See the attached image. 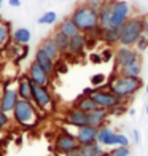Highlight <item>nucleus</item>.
I'll list each match as a JSON object with an SVG mask.
<instances>
[{
  "instance_id": "12",
  "label": "nucleus",
  "mask_w": 148,
  "mask_h": 156,
  "mask_svg": "<svg viewBox=\"0 0 148 156\" xmlns=\"http://www.w3.org/2000/svg\"><path fill=\"white\" fill-rule=\"evenodd\" d=\"M137 59H139L137 51L129 48V46H121V48H118L116 53H115L116 67H119V69L128 66V64H131V62H134V61H137Z\"/></svg>"
},
{
  "instance_id": "29",
  "label": "nucleus",
  "mask_w": 148,
  "mask_h": 156,
  "mask_svg": "<svg viewBox=\"0 0 148 156\" xmlns=\"http://www.w3.org/2000/svg\"><path fill=\"white\" fill-rule=\"evenodd\" d=\"M111 134H113V131H111L107 124L102 126V127H99V132H97V144L102 145V147H105V145H107V142H108V139L111 137Z\"/></svg>"
},
{
  "instance_id": "14",
  "label": "nucleus",
  "mask_w": 148,
  "mask_h": 156,
  "mask_svg": "<svg viewBox=\"0 0 148 156\" xmlns=\"http://www.w3.org/2000/svg\"><path fill=\"white\" fill-rule=\"evenodd\" d=\"M32 89H33L32 80L27 76V73L23 75L18 80V88H16L19 99H23V101H32Z\"/></svg>"
},
{
  "instance_id": "39",
  "label": "nucleus",
  "mask_w": 148,
  "mask_h": 156,
  "mask_svg": "<svg viewBox=\"0 0 148 156\" xmlns=\"http://www.w3.org/2000/svg\"><path fill=\"white\" fill-rule=\"evenodd\" d=\"M134 140H136V144H139V140H140V137H139V131H134Z\"/></svg>"
},
{
  "instance_id": "40",
  "label": "nucleus",
  "mask_w": 148,
  "mask_h": 156,
  "mask_svg": "<svg viewBox=\"0 0 148 156\" xmlns=\"http://www.w3.org/2000/svg\"><path fill=\"white\" fill-rule=\"evenodd\" d=\"M100 156H111V154H110V151H104Z\"/></svg>"
},
{
  "instance_id": "11",
  "label": "nucleus",
  "mask_w": 148,
  "mask_h": 156,
  "mask_svg": "<svg viewBox=\"0 0 148 156\" xmlns=\"http://www.w3.org/2000/svg\"><path fill=\"white\" fill-rule=\"evenodd\" d=\"M27 76L32 80L33 84H38V86H48L49 84V75L35 61L30 62L29 69H27Z\"/></svg>"
},
{
  "instance_id": "20",
  "label": "nucleus",
  "mask_w": 148,
  "mask_h": 156,
  "mask_svg": "<svg viewBox=\"0 0 148 156\" xmlns=\"http://www.w3.org/2000/svg\"><path fill=\"white\" fill-rule=\"evenodd\" d=\"M111 3L113 0H107V3L99 8V26H102L104 29L111 26Z\"/></svg>"
},
{
  "instance_id": "15",
  "label": "nucleus",
  "mask_w": 148,
  "mask_h": 156,
  "mask_svg": "<svg viewBox=\"0 0 148 156\" xmlns=\"http://www.w3.org/2000/svg\"><path fill=\"white\" fill-rule=\"evenodd\" d=\"M86 46H88V37L83 32H80L78 35H75V37L70 38V41H69V53H72L75 56H80V54H83L84 49H86Z\"/></svg>"
},
{
  "instance_id": "3",
  "label": "nucleus",
  "mask_w": 148,
  "mask_h": 156,
  "mask_svg": "<svg viewBox=\"0 0 148 156\" xmlns=\"http://www.w3.org/2000/svg\"><path fill=\"white\" fill-rule=\"evenodd\" d=\"M13 119L23 127H33L38 123V108L32 104V101H23L19 99L15 110H13Z\"/></svg>"
},
{
  "instance_id": "42",
  "label": "nucleus",
  "mask_w": 148,
  "mask_h": 156,
  "mask_svg": "<svg viewBox=\"0 0 148 156\" xmlns=\"http://www.w3.org/2000/svg\"><path fill=\"white\" fill-rule=\"evenodd\" d=\"M146 93H148V84H146Z\"/></svg>"
},
{
  "instance_id": "2",
  "label": "nucleus",
  "mask_w": 148,
  "mask_h": 156,
  "mask_svg": "<svg viewBox=\"0 0 148 156\" xmlns=\"http://www.w3.org/2000/svg\"><path fill=\"white\" fill-rule=\"evenodd\" d=\"M70 19L80 29V32H88L99 26V10L89 6L88 3H80L75 6V10L70 15Z\"/></svg>"
},
{
  "instance_id": "38",
  "label": "nucleus",
  "mask_w": 148,
  "mask_h": 156,
  "mask_svg": "<svg viewBox=\"0 0 148 156\" xmlns=\"http://www.w3.org/2000/svg\"><path fill=\"white\" fill-rule=\"evenodd\" d=\"M10 6H21V0H8Z\"/></svg>"
},
{
  "instance_id": "22",
  "label": "nucleus",
  "mask_w": 148,
  "mask_h": 156,
  "mask_svg": "<svg viewBox=\"0 0 148 156\" xmlns=\"http://www.w3.org/2000/svg\"><path fill=\"white\" fill-rule=\"evenodd\" d=\"M40 49L48 56V58H51L53 61H58V59H59V56H61L59 49H58V46L54 45V41L51 40V37H49V38H45L43 41H41Z\"/></svg>"
},
{
  "instance_id": "28",
  "label": "nucleus",
  "mask_w": 148,
  "mask_h": 156,
  "mask_svg": "<svg viewBox=\"0 0 148 156\" xmlns=\"http://www.w3.org/2000/svg\"><path fill=\"white\" fill-rule=\"evenodd\" d=\"M105 147H129V139L124 136V134H118V132H113L111 137L108 139L107 145Z\"/></svg>"
},
{
  "instance_id": "30",
  "label": "nucleus",
  "mask_w": 148,
  "mask_h": 156,
  "mask_svg": "<svg viewBox=\"0 0 148 156\" xmlns=\"http://www.w3.org/2000/svg\"><path fill=\"white\" fill-rule=\"evenodd\" d=\"M56 19H58V15H56L54 11H48V13H45V15H41V16L38 18V24H46V26H49V24H54Z\"/></svg>"
},
{
  "instance_id": "25",
  "label": "nucleus",
  "mask_w": 148,
  "mask_h": 156,
  "mask_svg": "<svg viewBox=\"0 0 148 156\" xmlns=\"http://www.w3.org/2000/svg\"><path fill=\"white\" fill-rule=\"evenodd\" d=\"M51 40L54 41V45L58 46V49H59L61 54H62V53H69V41H70V38L65 37L62 32H59L58 29H56L54 34L51 35Z\"/></svg>"
},
{
  "instance_id": "13",
  "label": "nucleus",
  "mask_w": 148,
  "mask_h": 156,
  "mask_svg": "<svg viewBox=\"0 0 148 156\" xmlns=\"http://www.w3.org/2000/svg\"><path fill=\"white\" fill-rule=\"evenodd\" d=\"M64 119L65 123L70 124V126H75L76 129L78 127H83V126H88V113H83L80 110H76L73 107H70L69 110H65V115H64Z\"/></svg>"
},
{
  "instance_id": "8",
  "label": "nucleus",
  "mask_w": 148,
  "mask_h": 156,
  "mask_svg": "<svg viewBox=\"0 0 148 156\" xmlns=\"http://www.w3.org/2000/svg\"><path fill=\"white\" fill-rule=\"evenodd\" d=\"M129 11H131V6L128 2L113 0V3H111V26L121 27L129 19Z\"/></svg>"
},
{
  "instance_id": "36",
  "label": "nucleus",
  "mask_w": 148,
  "mask_h": 156,
  "mask_svg": "<svg viewBox=\"0 0 148 156\" xmlns=\"http://www.w3.org/2000/svg\"><path fill=\"white\" fill-rule=\"evenodd\" d=\"M100 56H102V61L104 62H108V61H111V59L115 58V54L111 53V49H104V53Z\"/></svg>"
},
{
  "instance_id": "24",
  "label": "nucleus",
  "mask_w": 148,
  "mask_h": 156,
  "mask_svg": "<svg viewBox=\"0 0 148 156\" xmlns=\"http://www.w3.org/2000/svg\"><path fill=\"white\" fill-rule=\"evenodd\" d=\"M58 30L62 32V34H64L65 37H69V38H72V37H75V35L80 34V29L73 24V21L70 19V18H67V19H64V21H61Z\"/></svg>"
},
{
  "instance_id": "34",
  "label": "nucleus",
  "mask_w": 148,
  "mask_h": 156,
  "mask_svg": "<svg viewBox=\"0 0 148 156\" xmlns=\"http://www.w3.org/2000/svg\"><path fill=\"white\" fill-rule=\"evenodd\" d=\"M146 48H148V40H146L145 35H143V37H140V40L136 43V51L140 53V51H145Z\"/></svg>"
},
{
  "instance_id": "41",
  "label": "nucleus",
  "mask_w": 148,
  "mask_h": 156,
  "mask_svg": "<svg viewBox=\"0 0 148 156\" xmlns=\"http://www.w3.org/2000/svg\"><path fill=\"white\" fill-rule=\"evenodd\" d=\"M2 3H3V0H0V6H2Z\"/></svg>"
},
{
  "instance_id": "37",
  "label": "nucleus",
  "mask_w": 148,
  "mask_h": 156,
  "mask_svg": "<svg viewBox=\"0 0 148 156\" xmlns=\"http://www.w3.org/2000/svg\"><path fill=\"white\" fill-rule=\"evenodd\" d=\"M89 61L93 62V64H102V62H104V61H102V56H100V54H96V53L89 56Z\"/></svg>"
},
{
  "instance_id": "26",
  "label": "nucleus",
  "mask_w": 148,
  "mask_h": 156,
  "mask_svg": "<svg viewBox=\"0 0 148 156\" xmlns=\"http://www.w3.org/2000/svg\"><path fill=\"white\" fill-rule=\"evenodd\" d=\"M102 153H104L102 145H99L97 142L89 144V145H80V148H78L80 156H100Z\"/></svg>"
},
{
  "instance_id": "6",
  "label": "nucleus",
  "mask_w": 148,
  "mask_h": 156,
  "mask_svg": "<svg viewBox=\"0 0 148 156\" xmlns=\"http://www.w3.org/2000/svg\"><path fill=\"white\" fill-rule=\"evenodd\" d=\"M80 145H78V142H76L75 136L73 134H70L67 131H62L59 132L58 136H56L54 139V151L58 153V154H67L70 151H75V150H78Z\"/></svg>"
},
{
  "instance_id": "5",
  "label": "nucleus",
  "mask_w": 148,
  "mask_h": 156,
  "mask_svg": "<svg viewBox=\"0 0 148 156\" xmlns=\"http://www.w3.org/2000/svg\"><path fill=\"white\" fill-rule=\"evenodd\" d=\"M89 97L99 105V108H105V110H111L113 107H116V105L123 104L121 99L116 97L110 89H107L105 86H102V88H94L93 94H91Z\"/></svg>"
},
{
  "instance_id": "18",
  "label": "nucleus",
  "mask_w": 148,
  "mask_h": 156,
  "mask_svg": "<svg viewBox=\"0 0 148 156\" xmlns=\"http://www.w3.org/2000/svg\"><path fill=\"white\" fill-rule=\"evenodd\" d=\"M108 115H110L108 110H105V108H97V110H94V112L88 113V123H89V126L102 127V126H105V121H107Z\"/></svg>"
},
{
  "instance_id": "33",
  "label": "nucleus",
  "mask_w": 148,
  "mask_h": 156,
  "mask_svg": "<svg viewBox=\"0 0 148 156\" xmlns=\"http://www.w3.org/2000/svg\"><path fill=\"white\" fill-rule=\"evenodd\" d=\"M10 126V116L8 113H5L3 110H0V129H5V127Z\"/></svg>"
},
{
  "instance_id": "4",
  "label": "nucleus",
  "mask_w": 148,
  "mask_h": 156,
  "mask_svg": "<svg viewBox=\"0 0 148 156\" xmlns=\"http://www.w3.org/2000/svg\"><path fill=\"white\" fill-rule=\"evenodd\" d=\"M140 37H143V18H140V16L129 18L121 26L119 43H121L123 46L131 48V45H136L140 40Z\"/></svg>"
},
{
  "instance_id": "16",
  "label": "nucleus",
  "mask_w": 148,
  "mask_h": 156,
  "mask_svg": "<svg viewBox=\"0 0 148 156\" xmlns=\"http://www.w3.org/2000/svg\"><path fill=\"white\" fill-rule=\"evenodd\" d=\"M72 107L76 108V110H80V112H83V113H91V112L97 110L99 105H97L89 96L81 94V96H78V97H76L75 101H73V105H72Z\"/></svg>"
},
{
  "instance_id": "9",
  "label": "nucleus",
  "mask_w": 148,
  "mask_h": 156,
  "mask_svg": "<svg viewBox=\"0 0 148 156\" xmlns=\"http://www.w3.org/2000/svg\"><path fill=\"white\" fill-rule=\"evenodd\" d=\"M18 101H19L18 91L13 88H5L2 91V97H0V110H3L5 113H13Z\"/></svg>"
},
{
  "instance_id": "17",
  "label": "nucleus",
  "mask_w": 148,
  "mask_h": 156,
  "mask_svg": "<svg viewBox=\"0 0 148 156\" xmlns=\"http://www.w3.org/2000/svg\"><path fill=\"white\" fill-rule=\"evenodd\" d=\"M35 62H37L48 75H53V73H54V70H56L54 61H53L51 58H48V56H46L43 51H41L40 48L37 49V53H35Z\"/></svg>"
},
{
  "instance_id": "23",
  "label": "nucleus",
  "mask_w": 148,
  "mask_h": 156,
  "mask_svg": "<svg viewBox=\"0 0 148 156\" xmlns=\"http://www.w3.org/2000/svg\"><path fill=\"white\" fill-rule=\"evenodd\" d=\"M119 35H121V27H115V26H108L104 29L102 40L108 45L119 43Z\"/></svg>"
},
{
  "instance_id": "21",
  "label": "nucleus",
  "mask_w": 148,
  "mask_h": 156,
  "mask_svg": "<svg viewBox=\"0 0 148 156\" xmlns=\"http://www.w3.org/2000/svg\"><path fill=\"white\" fill-rule=\"evenodd\" d=\"M140 72H142V62H140V59H137V61L128 64V66L121 67L119 75H121V76H128V78H139Z\"/></svg>"
},
{
  "instance_id": "1",
  "label": "nucleus",
  "mask_w": 148,
  "mask_h": 156,
  "mask_svg": "<svg viewBox=\"0 0 148 156\" xmlns=\"http://www.w3.org/2000/svg\"><path fill=\"white\" fill-rule=\"evenodd\" d=\"M140 88H142V80L140 78H128V76H121L119 73L111 76L107 84V89H110L121 101L132 97V94H136Z\"/></svg>"
},
{
  "instance_id": "19",
  "label": "nucleus",
  "mask_w": 148,
  "mask_h": 156,
  "mask_svg": "<svg viewBox=\"0 0 148 156\" xmlns=\"http://www.w3.org/2000/svg\"><path fill=\"white\" fill-rule=\"evenodd\" d=\"M32 38V34L29 29H26V27H18L11 32V40L15 41L16 45H21V46H26L27 43L30 41Z\"/></svg>"
},
{
  "instance_id": "35",
  "label": "nucleus",
  "mask_w": 148,
  "mask_h": 156,
  "mask_svg": "<svg viewBox=\"0 0 148 156\" xmlns=\"http://www.w3.org/2000/svg\"><path fill=\"white\" fill-rule=\"evenodd\" d=\"M84 3H88L89 6H93V8L99 10V8H102V6L107 3V0H86Z\"/></svg>"
},
{
  "instance_id": "32",
  "label": "nucleus",
  "mask_w": 148,
  "mask_h": 156,
  "mask_svg": "<svg viewBox=\"0 0 148 156\" xmlns=\"http://www.w3.org/2000/svg\"><path fill=\"white\" fill-rule=\"evenodd\" d=\"M105 75L104 73H96L91 76V84H93V88H102L104 83H105Z\"/></svg>"
},
{
  "instance_id": "7",
  "label": "nucleus",
  "mask_w": 148,
  "mask_h": 156,
  "mask_svg": "<svg viewBox=\"0 0 148 156\" xmlns=\"http://www.w3.org/2000/svg\"><path fill=\"white\" fill-rule=\"evenodd\" d=\"M32 104L38 110H48L49 105L53 104V94L48 89V86H38L33 84L32 89Z\"/></svg>"
},
{
  "instance_id": "27",
  "label": "nucleus",
  "mask_w": 148,
  "mask_h": 156,
  "mask_svg": "<svg viewBox=\"0 0 148 156\" xmlns=\"http://www.w3.org/2000/svg\"><path fill=\"white\" fill-rule=\"evenodd\" d=\"M11 24L8 21H2V18H0V48L6 46L8 40L11 38Z\"/></svg>"
},
{
  "instance_id": "10",
  "label": "nucleus",
  "mask_w": 148,
  "mask_h": 156,
  "mask_svg": "<svg viewBox=\"0 0 148 156\" xmlns=\"http://www.w3.org/2000/svg\"><path fill=\"white\" fill-rule=\"evenodd\" d=\"M97 132H99V127L88 124V126H83L76 129L75 139L78 142V145H89V144L97 142Z\"/></svg>"
},
{
  "instance_id": "44",
  "label": "nucleus",
  "mask_w": 148,
  "mask_h": 156,
  "mask_svg": "<svg viewBox=\"0 0 148 156\" xmlns=\"http://www.w3.org/2000/svg\"><path fill=\"white\" fill-rule=\"evenodd\" d=\"M0 132H2V129H0Z\"/></svg>"
},
{
  "instance_id": "43",
  "label": "nucleus",
  "mask_w": 148,
  "mask_h": 156,
  "mask_svg": "<svg viewBox=\"0 0 148 156\" xmlns=\"http://www.w3.org/2000/svg\"><path fill=\"white\" fill-rule=\"evenodd\" d=\"M146 113H148V107H146Z\"/></svg>"
},
{
  "instance_id": "31",
  "label": "nucleus",
  "mask_w": 148,
  "mask_h": 156,
  "mask_svg": "<svg viewBox=\"0 0 148 156\" xmlns=\"http://www.w3.org/2000/svg\"><path fill=\"white\" fill-rule=\"evenodd\" d=\"M111 156H131V150L129 147H113L110 150Z\"/></svg>"
}]
</instances>
